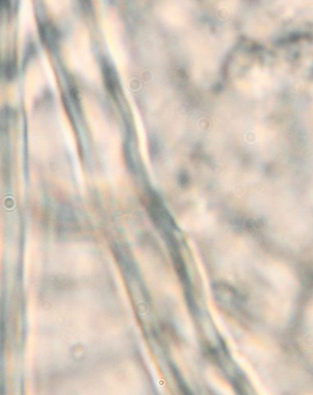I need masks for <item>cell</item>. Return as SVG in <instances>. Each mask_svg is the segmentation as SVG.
Returning a JSON list of instances; mask_svg holds the SVG:
<instances>
[{
  "label": "cell",
  "mask_w": 313,
  "mask_h": 395,
  "mask_svg": "<svg viewBox=\"0 0 313 395\" xmlns=\"http://www.w3.org/2000/svg\"><path fill=\"white\" fill-rule=\"evenodd\" d=\"M2 73L8 79H12L17 73V63L13 58H9L2 64Z\"/></svg>",
  "instance_id": "obj_3"
},
{
  "label": "cell",
  "mask_w": 313,
  "mask_h": 395,
  "mask_svg": "<svg viewBox=\"0 0 313 395\" xmlns=\"http://www.w3.org/2000/svg\"><path fill=\"white\" fill-rule=\"evenodd\" d=\"M103 71H104L103 73L105 77V83H106V87L112 93H114L116 89H117V85H118L117 79H116L115 71L108 62H105L103 64Z\"/></svg>",
  "instance_id": "obj_2"
},
{
  "label": "cell",
  "mask_w": 313,
  "mask_h": 395,
  "mask_svg": "<svg viewBox=\"0 0 313 395\" xmlns=\"http://www.w3.org/2000/svg\"><path fill=\"white\" fill-rule=\"evenodd\" d=\"M39 30L41 39L49 47H54L57 45L59 32L56 26L50 22H45L39 25Z\"/></svg>",
  "instance_id": "obj_1"
}]
</instances>
